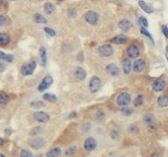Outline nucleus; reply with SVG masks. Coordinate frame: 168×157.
<instances>
[{"label":"nucleus","mask_w":168,"mask_h":157,"mask_svg":"<svg viewBox=\"0 0 168 157\" xmlns=\"http://www.w3.org/2000/svg\"><path fill=\"white\" fill-rule=\"evenodd\" d=\"M36 67H37L36 61L32 60V61L27 62V63H25V64L22 65V67H21V72H22V74H23L24 76L32 75L34 73L35 69H36Z\"/></svg>","instance_id":"obj_1"},{"label":"nucleus","mask_w":168,"mask_h":157,"mask_svg":"<svg viewBox=\"0 0 168 157\" xmlns=\"http://www.w3.org/2000/svg\"><path fill=\"white\" fill-rule=\"evenodd\" d=\"M101 85H102L101 79H100L98 76H93L89 82V86H88L89 91L91 93H96L101 88Z\"/></svg>","instance_id":"obj_2"},{"label":"nucleus","mask_w":168,"mask_h":157,"mask_svg":"<svg viewBox=\"0 0 168 157\" xmlns=\"http://www.w3.org/2000/svg\"><path fill=\"white\" fill-rule=\"evenodd\" d=\"M98 53L100 56L103 57H108V56H112L113 53H114V50H113L111 44H103V46L98 47Z\"/></svg>","instance_id":"obj_3"},{"label":"nucleus","mask_w":168,"mask_h":157,"mask_svg":"<svg viewBox=\"0 0 168 157\" xmlns=\"http://www.w3.org/2000/svg\"><path fill=\"white\" fill-rule=\"evenodd\" d=\"M84 18H85V20H86L87 23L90 24V25H92V26L96 25L97 23H98V21H99V16L94 11H88V12H86L85 15H84Z\"/></svg>","instance_id":"obj_4"},{"label":"nucleus","mask_w":168,"mask_h":157,"mask_svg":"<svg viewBox=\"0 0 168 157\" xmlns=\"http://www.w3.org/2000/svg\"><path fill=\"white\" fill-rule=\"evenodd\" d=\"M131 95L129 93H121L117 97V104L121 107H126L131 103Z\"/></svg>","instance_id":"obj_5"},{"label":"nucleus","mask_w":168,"mask_h":157,"mask_svg":"<svg viewBox=\"0 0 168 157\" xmlns=\"http://www.w3.org/2000/svg\"><path fill=\"white\" fill-rule=\"evenodd\" d=\"M53 82H54V80H53V77H51V75L45 76V77L43 78V80L41 81L40 85H39L38 90L40 92H43L45 90H47V89L50 87L51 84H53Z\"/></svg>","instance_id":"obj_6"},{"label":"nucleus","mask_w":168,"mask_h":157,"mask_svg":"<svg viewBox=\"0 0 168 157\" xmlns=\"http://www.w3.org/2000/svg\"><path fill=\"white\" fill-rule=\"evenodd\" d=\"M140 49H138V47L137 44H132L130 46L128 47L127 49V54L128 56L130 57V59H137V57L140 56Z\"/></svg>","instance_id":"obj_7"},{"label":"nucleus","mask_w":168,"mask_h":157,"mask_svg":"<svg viewBox=\"0 0 168 157\" xmlns=\"http://www.w3.org/2000/svg\"><path fill=\"white\" fill-rule=\"evenodd\" d=\"M34 118L39 123H48V121H50V116L45 113V112H42V111H39V112H35L34 113Z\"/></svg>","instance_id":"obj_8"},{"label":"nucleus","mask_w":168,"mask_h":157,"mask_svg":"<svg viewBox=\"0 0 168 157\" xmlns=\"http://www.w3.org/2000/svg\"><path fill=\"white\" fill-rule=\"evenodd\" d=\"M96 146H97V141L93 137H88L84 141V148L87 151H92V150H94L96 148Z\"/></svg>","instance_id":"obj_9"},{"label":"nucleus","mask_w":168,"mask_h":157,"mask_svg":"<svg viewBox=\"0 0 168 157\" xmlns=\"http://www.w3.org/2000/svg\"><path fill=\"white\" fill-rule=\"evenodd\" d=\"M132 68L134 69L135 72H141L143 71L144 68H145V61L143 59H137L134 62V64H132Z\"/></svg>","instance_id":"obj_10"},{"label":"nucleus","mask_w":168,"mask_h":157,"mask_svg":"<svg viewBox=\"0 0 168 157\" xmlns=\"http://www.w3.org/2000/svg\"><path fill=\"white\" fill-rule=\"evenodd\" d=\"M45 143H46V141H45L44 138L37 137V138H34V139L31 140V141H30V146L32 147V148H34V149H41L42 147H44Z\"/></svg>","instance_id":"obj_11"},{"label":"nucleus","mask_w":168,"mask_h":157,"mask_svg":"<svg viewBox=\"0 0 168 157\" xmlns=\"http://www.w3.org/2000/svg\"><path fill=\"white\" fill-rule=\"evenodd\" d=\"M165 87V81L162 79H156L152 83V89L155 92H161Z\"/></svg>","instance_id":"obj_12"},{"label":"nucleus","mask_w":168,"mask_h":157,"mask_svg":"<svg viewBox=\"0 0 168 157\" xmlns=\"http://www.w3.org/2000/svg\"><path fill=\"white\" fill-rule=\"evenodd\" d=\"M106 71L112 76H118L120 74V69H119V67L116 64H114V63H111V64H108L106 66Z\"/></svg>","instance_id":"obj_13"},{"label":"nucleus","mask_w":168,"mask_h":157,"mask_svg":"<svg viewBox=\"0 0 168 157\" xmlns=\"http://www.w3.org/2000/svg\"><path fill=\"white\" fill-rule=\"evenodd\" d=\"M74 75L78 80H84L86 78V71L84 70L82 67H76L74 70Z\"/></svg>","instance_id":"obj_14"},{"label":"nucleus","mask_w":168,"mask_h":157,"mask_svg":"<svg viewBox=\"0 0 168 157\" xmlns=\"http://www.w3.org/2000/svg\"><path fill=\"white\" fill-rule=\"evenodd\" d=\"M132 61L130 59H126L123 60V70L125 74H129L132 70Z\"/></svg>","instance_id":"obj_15"},{"label":"nucleus","mask_w":168,"mask_h":157,"mask_svg":"<svg viewBox=\"0 0 168 157\" xmlns=\"http://www.w3.org/2000/svg\"><path fill=\"white\" fill-rule=\"evenodd\" d=\"M131 27H132L131 22L126 20V19H124V20H121L120 22H119V28H120L121 30L124 31V32H128L131 29Z\"/></svg>","instance_id":"obj_16"},{"label":"nucleus","mask_w":168,"mask_h":157,"mask_svg":"<svg viewBox=\"0 0 168 157\" xmlns=\"http://www.w3.org/2000/svg\"><path fill=\"white\" fill-rule=\"evenodd\" d=\"M112 43L116 44H124L127 43V38L124 35H119V36L115 37L114 39H112Z\"/></svg>","instance_id":"obj_17"},{"label":"nucleus","mask_w":168,"mask_h":157,"mask_svg":"<svg viewBox=\"0 0 168 157\" xmlns=\"http://www.w3.org/2000/svg\"><path fill=\"white\" fill-rule=\"evenodd\" d=\"M10 41V37L6 33H0V46H7Z\"/></svg>","instance_id":"obj_18"},{"label":"nucleus","mask_w":168,"mask_h":157,"mask_svg":"<svg viewBox=\"0 0 168 157\" xmlns=\"http://www.w3.org/2000/svg\"><path fill=\"white\" fill-rule=\"evenodd\" d=\"M61 154V149L59 147H54V148L51 149L50 151H48L47 157H59Z\"/></svg>","instance_id":"obj_19"},{"label":"nucleus","mask_w":168,"mask_h":157,"mask_svg":"<svg viewBox=\"0 0 168 157\" xmlns=\"http://www.w3.org/2000/svg\"><path fill=\"white\" fill-rule=\"evenodd\" d=\"M44 9H45V12H46L48 15H51L56 10V7H54V5L51 2H47L44 6Z\"/></svg>","instance_id":"obj_20"},{"label":"nucleus","mask_w":168,"mask_h":157,"mask_svg":"<svg viewBox=\"0 0 168 157\" xmlns=\"http://www.w3.org/2000/svg\"><path fill=\"white\" fill-rule=\"evenodd\" d=\"M138 4H140V7L143 9L144 12H146V13L150 14V13H152V12H153V9L151 8L150 6H148L146 3L143 1V0H140V1H138Z\"/></svg>","instance_id":"obj_21"},{"label":"nucleus","mask_w":168,"mask_h":157,"mask_svg":"<svg viewBox=\"0 0 168 157\" xmlns=\"http://www.w3.org/2000/svg\"><path fill=\"white\" fill-rule=\"evenodd\" d=\"M157 104L160 107H167L168 106V95H162L157 99Z\"/></svg>","instance_id":"obj_22"},{"label":"nucleus","mask_w":168,"mask_h":157,"mask_svg":"<svg viewBox=\"0 0 168 157\" xmlns=\"http://www.w3.org/2000/svg\"><path fill=\"white\" fill-rule=\"evenodd\" d=\"M34 21L38 24H46L47 23V18L42 14L37 13V14L34 15Z\"/></svg>","instance_id":"obj_23"},{"label":"nucleus","mask_w":168,"mask_h":157,"mask_svg":"<svg viewBox=\"0 0 168 157\" xmlns=\"http://www.w3.org/2000/svg\"><path fill=\"white\" fill-rule=\"evenodd\" d=\"M9 102L8 95L4 92H0V107H3Z\"/></svg>","instance_id":"obj_24"},{"label":"nucleus","mask_w":168,"mask_h":157,"mask_svg":"<svg viewBox=\"0 0 168 157\" xmlns=\"http://www.w3.org/2000/svg\"><path fill=\"white\" fill-rule=\"evenodd\" d=\"M0 59L4 60V61H7V62H12L13 60H14V56H11V54H7L3 52H0Z\"/></svg>","instance_id":"obj_25"},{"label":"nucleus","mask_w":168,"mask_h":157,"mask_svg":"<svg viewBox=\"0 0 168 157\" xmlns=\"http://www.w3.org/2000/svg\"><path fill=\"white\" fill-rule=\"evenodd\" d=\"M40 56H41V59H42V65L45 66L47 64V52L44 47H42L40 49Z\"/></svg>","instance_id":"obj_26"},{"label":"nucleus","mask_w":168,"mask_h":157,"mask_svg":"<svg viewBox=\"0 0 168 157\" xmlns=\"http://www.w3.org/2000/svg\"><path fill=\"white\" fill-rule=\"evenodd\" d=\"M43 98L46 101L51 102V103H54V102H56V100H57L56 96L54 95V94H51V93H47V94H44Z\"/></svg>","instance_id":"obj_27"},{"label":"nucleus","mask_w":168,"mask_h":157,"mask_svg":"<svg viewBox=\"0 0 168 157\" xmlns=\"http://www.w3.org/2000/svg\"><path fill=\"white\" fill-rule=\"evenodd\" d=\"M94 118H95L96 121H102L105 118V113H104V112H103L102 110H97V111L95 112Z\"/></svg>","instance_id":"obj_28"},{"label":"nucleus","mask_w":168,"mask_h":157,"mask_svg":"<svg viewBox=\"0 0 168 157\" xmlns=\"http://www.w3.org/2000/svg\"><path fill=\"white\" fill-rule=\"evenodd\" d=\"M31 108L33 109H40V108H43L45 107V103L43 101H34L31 103Z\"/></svg>","instance_id":"obj_29"},{"label":"nucleus","mask_w":168,"mask_h":157,"mask_svg":"<svg viewBox=\"0 0 168 157\" xmlns=\"http://www.w3.org/2000/svg\"><path fill=\"white\" fill-rule=\"evenodd\" d=\"M76 150H77V147L76 146H70L69 148H67L66 149V151H65V156H71L73 154H75V152H76Z\"/></svg>","instance_id":"obj_30"},{"label":"nucleus","mask_w":168,"mask_h":157,"mask_svg":"<svg viewBox=\"0 0 168 157\" xmlns=\"http://www.w3.org/2000/svg\"><path fill=\"white\" fill-rule=\"evenodd\" d=\"M134 104H135V107H140V106L143 105V95H138L137 97V99L135 100Z\"/></svg>","instance_id":"obj_31"},{"label":"nucleus","mask_w":168,"mask_h":157,"mask_svg":"<svg viewBox=\"0 0 168 157\" xmlns=\"http://www.w3.org/2000/svg\"><path fill=\"white\" fill-rule=\"evenodd\" d=\"M140 33L141 34H143V35H144V36L145 37H147L148 38V39H149L151 41H152V43H154V41H153V38H152V36H151V35H150V33H149V32H148L147 30H146V29H145V28H140Z\"/></svg>","instance_id":"obj_32"},{"label":"nucleus","mask_w":168,"mask_h":157,"mask_svg":"<svg viewBox=\"0 0 168 157\" xmlns=\"http://www.w3.org/2000/svg\"><path fill=\"white\" fill-rule=\"evenodd\" d=\"M153 121H154V118H153L152 115L148 114V115H145L144 116V121L145 123H147L148 124H153Z\"/></svg>","instance_id":"obj_33"},{"label":"nucleus","mask_w":168,"mask_h":157,"mask_svg":"<svg viewBox=\"0 0 168 157\" xmlns=\"http://www.w3.org/2000/svg\"><path fill=\"white\" fill-rule=\"evenodd\" d=\"M44 31L46 32V34H48V36H51V37H54L56 36V31L53 30L51 28H48V27H45L44 28Z\"/></svg>","instance_id":"obj_34"},{"label":"nucleus","mask_w":168,"mask_h":157,"mask_svg":"<svg viewBox=\"0 0 168 157\" xmlns=\"http://www.w3.org/2000/svg\"><path fill=\"white\" fill-rule=\"evenodd\" d=\"M20 157H33V154H32V153L29 151V150L23 149V150H21Z\"/></svg>","instance_id":"obj_35"},{"label":"nucleus","mask_w":168,"mask_h":157,"mask_svg":"<svg viewBox=\"0 0 168 157\" xmlns=\"http://www.w3.org/2000/svg\"><path fill=\"white\" fill-rule=\"evenodd\" d=\"M132 109H130V108H127V107H124L122 109V113L125 115V116H131V115L132 114Z\"/></svg>","instance_id":"obj_36"},{"label":"nucleus","mask_w":168,"mask_h":157,"mask_svg":"<svg viewBox=\"0 0 168 157\" xmlns=\"http://www.w3.org/2000/svg\"><path fill=\"white\" fill-rule=\"evenodd\" d=\"M140 23L143 25V27L146 29L148 27V22H147V19L144 18V17H140Z\"/></svg>","instance_id":"obj_37"},{"label":"nucleus","mask_w":168,"mask_h":157,"mask_svg":"<svg viewBox=\"0 0 168 157\" xmlns=\"http://www.w3.org/2000/svg\"><path fill=\"white\" fill-rule=\"evenodd\" d=\"M161 29H162V33H163V35L165 36L166 39H168V27L166 26V25H163V26L161 27Z\"/></svg>","instance_id":"obj_38"},{"label":"nucleus","mask_w":168,"mask_h":157,"mask_svg":"<svg viewBox=\"0 0 168 157\" xmlns=\"http://www.w3.org/2000/svg\"><path fill=\"white\" fill-rule=\"evenodd\" d=\"M6 23V18L3 14H0V27L4 26Z\"/></svg>","instance_id":"obj_39"},{"label":"nucleus","mask_w":168,"mask_h":157,"mask_svg":"<svg viewBox=\"0 0 168 157\" xmlns=\"http://www.w3.org/2000/svg\"><path fill=\"white\" fill-rule=\"evenodd\" d=\"M41 130H42L41 127H35V129L33 130V131H31V134L32 136H36L37 133H41Z\"/></svg>","instance_id":"obj_40"},{"label":"nucleus","mask_w":168,"mask_h":157,"mask_svg":"<svg viewBox=\"0 0 168 157\" xmlns=\"http://www.w3.org/2000/svg\"><path fill=\"white\" fill-rule=\"evenodd\" d=\"M111 136H112V138L117 139L119 137V134H118V133L116 130H113V131H111Z\"/></svg>","instance_id":"obj_41"},{"label":"nucleus","mask_w":168,"mask_h":157,"mask_svg":"<svg viewBox=\"0 0 168 157\" xmlns=\"http://www.w3.org/2000/svg\"><path fill=\"white\" fill-rule=\"evenodd\" d=\"M76 15V12L74 9H69L68 10V16L69 17H74V16Z\"/></svg>","instance_id":"obj_42"},{"label":"nucleus","mask_w":168,"mask_h":157,"mask_svg":"<svg viewBox=\"0 0 168 157\" xmlns=\"http://www.w3.org/2000/svg\"><path fill=\"white\" fill-rule=\"evenodd\" d=\"M6 68V65L5 63H3L2 61H0V72H3Z\"/></svg>","instance_id":"obj_43"},{"label":"nucleus","mask_w":168,"mask_h":157,"mask_svg":"<svg viewBox=\"0 0 168 157\" xmlns=\"http://www.w3.org/2000/svg\"><path fill=\"white\" fill-rule=\"evenodd\" d=\"M75 116H76V113H75V112H73V113H71L69 115V118H74Z\"/></svg>","instance_id":"obj_44"},{"label":"nucleus","mask_w":168,"mask_h":157,"mask_svg":"<svg viewBox=\"0 0 168 157\" xmlns=\"http://www.w3.org/2000/svg\"><path fill=\"white\" fill-rule=\"evenodd\" d=\"M165 56H166V59L168 60V46L166 47V50H165Z\"/></svg>","instance_id":"obj_45"},{"label":"nucleus","mask_w":168,"mask_h":157,"mask_svg":"<svg viewBox=\"0 0 168 157\" xmlns=\"http://www.w3.org/2000/svg\"><path fill=\"white\" fill-rule=\"evenodd\" d=\"M2 144H3V139L1 138V137H0V146H1Z\"/></svg>","instance_id":"obj_46"},{"label":"nucleus","mask_w":168,"mask_h":157,"mask_svg":"<svg viewBox=\"0 0 168 157\" xmlns=\"http://www.w3.org/2000/svg\"><path fill=\"white\" fill-rule=\"evenodd\" d=\"M2 4H3V0H0V7L2 6Z\"/></svg>","instance_id":"obj_47"},{"label":"nucleus","mask_w":168,"mask_h":157,"mask_svg":"<svg viewBox=\"0 0 168 157\" xmlns=\"http://www.w3.org/2000/svg\"><path fill=\"white\" fill-rule=\"evenodd\" d=\"M0 157H5V156H4V155H3V154H2V153H0Z\"/></svg>","instance_id":"obj_48"},{"label":"nucleus","mask_w":168,"mask_h":157,"mask_svg":"<svg viewBox=\"0 0 168 157\" xmlns=\"http://www.w3.org/2000/svg\"><path fill=\"white\" fill-rule=\"evenodd\" d=\"M59 1H63V0H59Z\"/></svg>","instance_id":"obj_49"},{"label":"nucleus","mask_w":168,"mask_h":157,"mask_svg":"<svg viewBox=\"0 0 168 157\" xmlns=\"http://www.w3.org/2000/svg\"><path fill=\"white\" fill-rule=\"evenodd\" d=\"M11 1H15V0H11Z\"/></svg>","instance_id":"obj_50"},{"label":"nucleus","mask_w":168,"mask_h":157,"mask_svg":"<svg viewBox=\"0 0 168 157\" xmlns=\"http://www.w3.org/2000/svg\"><path fill=\"white\" fill-rule=\"evenodd\" d=\"M40 1H41V0H40Z\"/></svg>","instance_id":"obj_51"}]
</instances>
